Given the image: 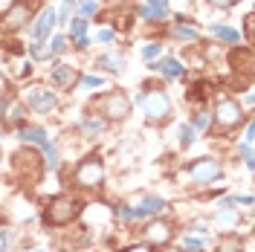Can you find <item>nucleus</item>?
Here are the masks:
<instances>
[{
    "instance_id": "1",
    "label": "nucleus",
    "mask_w": 255,
    "mask_h": 252,
    "mask_svg": "<svg viewBox=\"0 0 255 252\" xmlns=\"http://www.w3.org/2000/svg\"><path fill=\"white\" fill-rule=\"evenodd\" d=\"M76 215H79V203H76V200H70V197H58L55 203L49 206L47 221L52 223V226H64V223L73 221Z\"/></svg>"
},
{
    "instance_id": "2",
    "label": "nucleus",
    "mask_w": 255,
    "mask_h": 252,
    "mask_svg": "<svg viewBox=\"0 0 255 252\" xmlns=\"http://www.w3.org/2000/svg\"><path fill=\"white\" fill-rule=\"evenodd\" d=\"M29 15H32V3H29V0H17V3H12V6H9V12L3 15V29H6V32L20 29V26L29 20Z\"/></svg>"
},
{
    "instance_id": "3",
    "label": "nucleus",
    "mask_w": 255,
    "mask_h": 252,
    "mask_svg": "<svg viewBox=\"0 0 255 252\" xmlns=\"http://www.w3.org/2000/svg\"><path fill=\"white\" fill-rule=\"evenodd\" d=\"M139 102L145 105V113L151 116V119H159V116H168L171 111V102H168V96L165 93H139Z\"/></svg>"
},
{
    "instance_id": "4",
    "label": "nucleus",
    "mask_w": 255,
    "mask_h": 252,
    "mask_svg": "<svg viewBox=\"0 0 255 252\" xmlns=\"http://www.w3.org/2000/svg\"><path fill=\"white\" fill-rule=\"evenodd\" d=\"M58 20H55V9L49 6V9H44L41 15H38V20L32 23V35H35V41H44V38H49V32H52V26H55Z\"/></svg>"
},
{
    "instance_id": "5",
    "label": "nucleus",
    "mask_w": 255,
    "mask_h": 252,
    "mask_svg": "<svg viewBox=\"0 0 255 252\" xmlns=\"http://www.w3.org/2000/svg\"><path fill=\"white\" fill-rule=\"evenodd\" d=\"M102 111L108 113L111 119H122V116H128V111H130V102H128L122 93H111L108 99H105Z\"/></svg>"
},
{
    "instance_id": "6",
    "label": "nucleus",
    "mask_w": 255,
    "mask_h": 252,
    "mask_svg": "<svg viewBox=\"0 0 255 252\" xmlns=\"http://www.w3.org/2000/svg\"><path fill=\"white\" fill-rule=\"evenodd\" d=\"M76 180H79L81 186H99V180H102V165H99L96 159L81 162V168L76 171Z\"/></svg>"
},
{
    "instance_id": "7",
    "label": "nucleus",
    "mask_w": 255,
    "mask_h": 252,
    "mask_svg": "<svg viewBox=\"0 0 255 252\" xmlns=\"http://www.w3.org/2000/svg\"><path fill=\"white\" fill-rule=\"evenodd\" d=\"M67 41H73L79 49H87V47H90V38H87V20H84V17L70 20V38H67Z\"/></svg>"
},
{
    "instance_id": "8",
    "label": "nucleus",
    "mask_w": 255,
    "mask_h": 252,
    "mask_svg": "<svg viewBox=\"0 0 255 252\" xmlns=\"http://www.w3.org/2000/svg\"><path fill=\"white\" fill-rule=\"evenodd\" d=\"M238 119H241V108L232 99H226V102L218 105V122H221V125H235Z\"/></svg>"
},
{
    "instance_id": "9",
    "label": "nucleus",
    "mask_w": 255,
    "mask_h": 252,
    "mask_svg": "<svg viewBox=\"0 0 255 252\" xmlns=\"http://www.w3.org/2000/svg\"><path fill=\"white\" fill-rule=\"evenodd\" d=\"M29 102L38 108V111H44V113H49L52 108H55V99H52V93L49 90H44V87H35L29 93Z\"/></svg>"
},
{
    "instance_id": "10",
    "label": "nucleus",
    "mask_w": 255,
    "mask_h": 252,
    "mask_svg": "<svg viewBox=\"0 0 255 252\" xmlns=\"http://www.w3.org/2000/svg\"><path fill=\"white\" fill-rule=\"evenodd\" d=\"M52 84H61V87H67V84H73L76 81V70L70 67V64H52Z\"/></svg>"
},
{
    "instance_id": "11",
    "label": "nucleus",
    "mask_w": 255,
    "mask_h": 252,
    "mask_svg": "<svg viewBox=\"0 0 255 252\" xmlns=\"http://www.w3.org/2000/svg\"><path fill=\"white\" fill-rule=\"evenodd\" d=\"M154 70H159L165 79H180V76L186 73V67L177 61V58H162L159 64H154Z\"/></svg>"
},
{
    "instance_id": "12",
    "label": "nucleus",
    "mask_w": 255,
    "mask_h": 252,
    "mask_svg": "<svg viewBox=\"0 0 255 252\" xmlns=\"http://www.w3.org/2000/svg\"><path fill=\"white\" fill-rule=\"evenodd\" d=\"M96 67H105V70H111V73H122V70H125V58H122L119 52H105V55L96 58Z\"/></svg>"
},
{
    "instance_id": "13",
    "label": "nucleus",
    "mask_w": 255,
    "mask_h": 252,
    "mask_svg": "<svg viewBox=\"0 0 255 252\" xmlns=\"http://www.w3.org/2000/svg\"><path fill=\"white\" fill-rule=\"evenodd\" d=\"M232 64H235V70L250 73V70H253V49L250 47H235V52H232Z\"/></svg>"
},
{
    "instance_id": "14",
    "label": "nucleus",
    "mask_w": 255,
    "mask_h": 252,
    "mask_svg": "<svg viewBox=\"0 0 255 252\" xmlns=\"http://www.w3.org/2000/svg\"><path fill=\"white\" fill-rule=\"evenodd\" d=\"M174 35H177V38H180V41H189V44H197V38H200V35H197V29H194V26H186V17H183V15L177 17Z\"/></svg>"
},
{
    "instance_id": "15",
    "label": "nucleus",
    "mask_w": 255,
    "mask_h": 252,
    "mask_svg": "<svg viewBox=\"0 0 255 252\" xmlns=\"http://www.w3.org/2000/svg\"><path fill=\"white\" fill-rule=\"evenodd\" d=\"M209 29H212V35H218V38L229 41V44H241V32H238V29H232V26H223V23H212Z\"/></svg>"
},
{
    "instance_id": "16",
    "label": "nucleus",
    "mask_w": 255,
    "mask_h": 252,
    "mask_svg": "<svg viewBox=\"0 0 255 252\" xmlns=\"http://www.w3.org/2000/svg\"><path fill=\"white\" fill-rule=\"evenodd\" d=\"M79 9V0H64V6H61V12H55V20L58 23H70V15Z\"/></svg>"
},
{
    "instance_id": "17",
    "label": "nucleus",
    "mask_w": 255,
    "mask_h": 252,
    "mask_svg": "<svg viewBox=\"0 0 255 252\" xmlns=\"http://www.w3.org/2000/svg\"><path fill=\"white\" fill-rule=\"evenodd\" d=\"M191 174H194L197 180H206V177H212V174H218V165H215V162H212V165H209V162H200V165L191 168Z\"/></svg>"
},
{
    "instance_id": "18",
    "label": "nucleus",
    "mask_w": 255,
    "mask_h": 252,
    "mask_svg": "<svg viewBox=\"0 0 255 252\" xmlns=\"http://www.w3.org/2000/svg\"><path fill=\"white\" fill-rule=\"evenodd\" d=\"M67 44H70L67 35H55V38L49 41V55H61L64 49H67Z\"/></svg>"
},
{
    "instance_id": "19",
    "label": "nucleus",
    "mask_w": 255,
    "mask_h": 252,
    "mask_svg": "<svg viewBox=\"0 0 255 252\" xmlns=\"http://www.w3.org/2000/svg\"><path fill=\"white\" fill-rule=\"evenodd\" d=\"M29 52H32V58H49V47H44V41L29 44Z\"/></svg>"
},
{
    "instance_id": "20",
    "label": "nucleus",
    "mask_w": 255,
    "mask_h": 252,
    "mask_svg": "<svg viewBox=\"0 0 255 252\" xmlns=\"http://www.w3.org/2000/svg\"><path fill=\"white\" fill-rule=\"evenodd\" d=\"M139 17H142V20H159V17H165V12H159V9H151V6H142Z\"/></svg>"
},
{
    "instance_id": "21",
    "label": "nucleus",
    "mask_w": 255,
    "mask_h": 252,
    "mask_svg": "<svg viewBox=\"0 0 255 252\" xmlns=\"http://www.w3.org/2000/svg\"><path fill=\"white\" fill-rule=\"evenodd\" d=\"M159 52H162V44H148V47H142V58H157Z\"/></svg>"
},
{
    "instance_id": "22",
    "label": "nucleus",
    "mask_w": 255,
    "mask_h": 252,
    "mask_svg": "<svg viewBox=\"0 0 255 252\" xmlns=\"http://www.w3.org/2000/svg\"><path fill=\"white\" fill-rule=\"evenodd\" d=\"M148 235H151V238H157V241H162V238H168V229H165V226H162V223H154V226H151V232H148Z\"/></svg>"
},
{
    "instance_id": "23",
    "label": "nucleus",
    "mask_w": 255,
    "mask_h": 252,
    "mask_svg": "<svg viewBox=\"0 0 255 252\" xmlns=\"http://www.w3.org/2000/svg\"><path fill=\"white\" fill-rule=\"evenodd\" d=\"M79 12H81V17H90V15H96V3H93V0L81 3V6H79Z\"/></svg>"
},
{
    "instance_id": "24",
    "label": "nucleus",
    "mask_w": 255,
    "mask_h": 252,
    "mask_svg": "<svg viewBox=\"0 0 255 252\" xmlns=\"http://www.w3.org/2000/svg\"><path fill=\"white\" fill-rule=\"evenodd\" d=\"M145 3H148L151 9H159V12H165V15H168V0H145Z\"/></svg>"
},
{
    "instance_id": "25",
    "label": "nucleus",
    "mask_w": 255,
    "mask_h": 252,
    "mask_svg": "<svg viewBox=\"0 0 255 252\" xmlns=\"http://www.w3.org/2000/svg\"><path fill=\"white\" fill-rule=\"evenodd\" d=\"M84 87H102V76H84Z\"/></svg>"
},
{
    "instance_id": "26",
    "label": "nucleus",
    "mask_w": 255,
    "mask_h": 252,
    "mask_svg": "<svg viewBox=\"0 0 255 252\" xmlns=\"http://www.w3.org/2000/svg\"><path fill=\"white\" fill-rule=\"evenodd\" d=\"M212 6H218V9H229V6H235V3H241V0H209Z\"/></svg>"
},
{
    "instance_id": "27",
    "label": "nucleus",
    "mask_w": 255,
    "mask_h": 252,
    "mask_svg": "<svg viewBox=\"0 0 255 252\" xmlns=\"http://www.w3.org/2000/svg\"><path fill=\"white\" fill-rule=\"evenodd\" d=\"M96 38H99L102 44H111V41H113V29H102L99 35H96Z\"/></svg>"
},
{
    "instance_id": "28",
    "label": "nucleus",
    "mask_w": 255,
    "mask_h": 252,
    "mask_svg": "<svg viewBox=\"0 0 255 252\" xmlns=\"http://www.w3.org/2000/svg\"><path fill=\"white\" fill-rule=\"evenodd\" d=\"M244 29H247V41H250V38H253V15L244 17Z\"/></svg>"
},
{
    "instance_id": "29",
    "label": "nucleus",
    "mask_w": 255,
    "mask_h": 252,
    "mask_svg": "<svg viewBox=\"0 0 255 252\" xmlns=\"http://www.w3.org/2000/svg\"><path fill=\"white\" fill-rule=\"evenodd\" d=\"M128 252H148V250H139V247H136V250H128Z\"/></svg>"
},
{
    "instance_id": "30",
    "label": "nucleus",
    "mask_w": 255,
    "mask_h": 252,
    "mask_svg": "<svg viewBox=\"0 0 255 252\" xmlns=\"http://www.w3.org/2000/svg\"><path fill=\"white\" fill-rule=\"evenodd\" d=\"M6 3H9V0H0V6H6Z\"/></svg>"
},
{
    "instance_id": "31",
    "label": "nucleus",
    "mask_w": 255,
    "mask_h": 252,
    "mask_svg": "<svg viewBox=\"0 0 255 252\" xmlns=\"http://www.w3.org/2000/svg\"><path fill=\"white\" fill-rule=\"evenodd\" d=\"M93 3H96V0H93Z\"/></svg>"
}]
</instances>
